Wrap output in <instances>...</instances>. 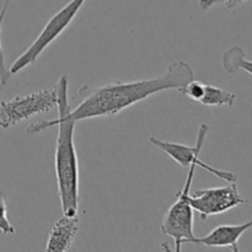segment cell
Returning a JSON list of instances; mask_svg holds the SVG:
<instances>
[{"mask_svg": "<svg viewBox=\"0 0 252 252\" xmlns=\"http://www.w3.org/2000/svg\"><path fill=\"white\" fill-rule=\"evenodd\" d=\"M85 1L86 0H70L65 6L56 12L43 27L41 33L32 42L31 46L11 64L9 69L10 74L15 75L33 64L38 59V57L43 53L44 49L51 46L68 29Z\"/></svg>", "mask_w": 252, "mask_h": 252, "instance_id": "obj_4", "label": "cell"}, {"mask_svg": "<svg viewBox=\"0 0 252 252\" xmlns=\"http://www.w3.org/2000/svg\"><path fill=\"white\" fill-rule=\"evenodd\" d=\"M236 95L228 90L218 88V86L206 84L204 94L199 100V103L203 106H211V107H223V106H233L235 102Z\"/></svg>", "mask_w": 252, "mask_h": 252, "instance_id": "obj_11", "label": "cell"}, {"mask_svg": "<svg viewBox=\"0 0 252 252\" xmlns=\"http://www.w3.org/2000/svg\"><path fill=\"white\" fill-rule=\"evenodd\" d=\"M209 127L206 123H202L199 126L198 134H197V140L194 147H189V145L179 144V143H172V142H165V140H160L155 137H150L149 140L154 147L159 148L161 152L165 154L169 155L172 160L180 164L181 166H191L194 164L196 166L204 169L209 174L214 175L218 179L224 180L225 182H236L238 181V175L234 174L231 171H225V170L217 169V167L211 166V165L206 164L202 160H199V154L202 152V148L204 145V140H206L207 133H208Z\"/></svg>", "mask_w": 252, "mask_h": 252, "instance_id": "obj_6", "label": "cell"}, {"mask_svg": "<svg viewBox=\"0 0 252 252\" xmlns=\"http://www.w3.org/2000/svg\"><path fill=\"white\" fill-rule=\"evenodd\" d=\"M196 165L189 166L187 180L184 189L176 193V202L164 214L160 230L164 235L174 239L175 250L181 251L184 244H196L197 239L193 234V209L189 204V189L193 182Z\"/></svg>", "mask_w": 252, "mask_h": 252, "instance_id": "obj_3", "label": "cell"}, {"mask_svg": "<svg viewBox=\"0 0 252 252\" xmlns=\"http://www.w3.org/2000/svg\"><path fill=\"white\" fill-rule=\"evenodd\" d=\"M204 88H206V84L202 83V81L191 80L185 86L180 88L179 91L182 94V95L187 96L189 100L199 102V100H201L202 96H203L204 94Z\"/></svg>", "mask_w": 252, "mask_h": 252, "instance_id": "obj_13", "label": "cell"}, {"mask_svg": "<svg viewBox=\"0 0 252 252\" xmlns=\"http://www.w3.org/2000/svg\"><path fill=\"white\" fill-rule=\"evenodd\" d=\"M246 203L248 202L239 192L236 182H230L228 186L223 187L197 189L193 194H189V204L199 214L202 220Z\"/></svg>", "mask_w": 252, "mask_h": 252, "instance_id": "obj_7", "label": "cell"}, {"mask_svg": "<svg viewBox=\"0 0 252 252\" xmlns=\"http://www.w3.org/2000/svg\"><path fill=\"white\" fill-rule=\"evenodd\" d=\"M251 228L252 219L238 225H219L214 228L208 235L197 239V245L207 248H229L234 252H239V240Z\"/></svg>", "mask_w": 252, "mask_h": 252, "instance_id": "obj_8", "label": "cell"}, {"mask_svg": "<svg viewBox=\"0 0 252 252\" xmlns=\"http://www.w3.org/2000/svg\"><path fill=\"white\" fill-rule=\"evenodd\" d=\"M58 117L51 121H39L26 128V133L34 134L52 127H58L54 167L63 216H78L79 209V161L74 144L76 122L66 116L70 111L68 101V76L63 75L56 86Z\"/></svg>", "mask_w": 252, "mask_h": 252, "instance_id": "obj_2", "label": "cell"}, {"mask_svg": "<svg viewBox=\"0 0 252 252\" xmlns=\"http://www.w3.org/2000/svg\"><path fill=\"white\" fill-rule=\"evenodd\" d=\"M193 80V70L186 62H174L159 76L130 83H111L100 88L84 86L79 90L83 100L66 113L75 122L120 113L134 103L166 90H179Z\"/></svg>", "mask_w": 252, "mask_h": 252, "instance_id": "obj_1", "label": "cell"}, {"mask_svg": "<svg viewBox=\"0 0 252 252\" xmlns=\"http://www.w3.org/2000/svg\"><path fill=\"white\" fill-rule=\"evenodd\" d=\"M223 68L228 73L235 74L239 70H244L252 75V61H249L245 57V52L239 46L228 49L223 54Z\"/></svg>", "mask_w": 252, "mask_h": 252, "instance_id": "obj_10", "label": "cell"}, {"mask_svg": "<svg viewBox=\"0 0 252 252\" xmlns=\"http://www.w3.org/2000/svg\"><path fill=\"white\" fill-rule=\"evenodd\" d=\"M79 228L78 216H63L52 228L47 240L46 251H69L73 246Z\"/></svg>", "mask_w": 252, "mask_h": 252, "instance_id": "obj_9", "label": "cell"}, {"mask_svg": "<svg viewBox=\"0 0 252 252\" xmlns=\"http://www.w3.org/2000/svg\"><path fill=\"white\" fill-rule=\"evenodd\" d=\"M57 107V90H41L30 95L16 96L12 100L0 101V128L7 129L21 121L49 112Z\"/></svg>", "mask_w": 252, "mask_h": 252, "instance_id": "obj_5", "label": "cell"}, {"mask_svg": "<svg viewBox=\"0 0 252 252\" xmlns=\"http://www.w3.org/2000/svg\"><path fill=\"white\" fill-rule=\"evenodd\" d=\"M10 0H5L4 5H2L1 10H0V84L1 85H6L7 81H9L10 71L7 70L6 65H5V57H4V49H2V43H1V30H2V21H4L5 14H6L7 6H9Z\"/></svg>", "mask_w": 252, "mask_h": 252, "instance_id": "obj_12", "label": "cell"}, {"mask_svg": "<svg viewBox=\"0 0 252 252\" xmlns=\"http://www.w3.org/2000/svg\"><path fill=\"white\" fill-rule=\"evenodd\" d=\"M5 198H6L5 192L0 191V231L4 235H14L15 228L7 218V207Z\"/></svg>", "mask_w": 252, "mask_h": 252, "instance_id": "obj_14", "label": "cell"}, {"mask_svg": "<svg viewBox=\"0 0 252 252\" xmlns=\"http://www.w3.org/2000/svg\"><path fill=\"white\" fill-rule=\"evenodd\" d=\"M245 1H252V0H199V7L202 10H208L217 4H224L229 10H234Z\"/></svg>", "mask_w": 252, "mask_h": 252, "instance_id": "obj_15", "label": "cell"}]
</instances>
